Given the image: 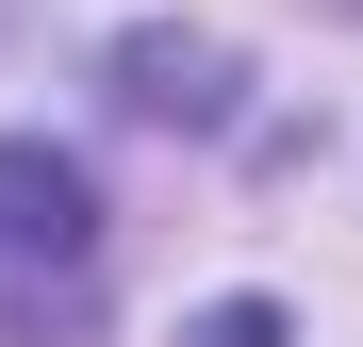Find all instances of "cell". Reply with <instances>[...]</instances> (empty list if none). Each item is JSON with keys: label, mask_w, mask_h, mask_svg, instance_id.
<instances>
[{"label": "cell", "mask_w": 363, "mask_h": 347, "mask_svg": "<svg viewBox=\"0 0 363 347\" xmlns=\"http://www.w3.org/2000/svg\"><path fill=\"white\" fill-rule=\"evenodd\" d=\"M99 248V182L50 133H0V265H83Z\"/></svg>", "instance_id": "cell-1"}, {"label": "cell", "mask_w": 363, "mask_h": 347, "mask_svg": "<svg viewBox=\"0 0 363 347\" xmlns=\"http://www.w3.org/2000/svg\"><path fill=\"white\" fill-rule=\"evenodd\" d=\"M182 347H281V298H215V314L182 331Z\"/></svg>", "instance_id": "cell-3"}, {"label": "cell", "mask_w": 363, "mask_h": 347, "mask_svg": "<svg viewBox=\"0 0 363 347\" xmlns=\"http://www.w3.org/2000/svg\"><path fill=\"white\" fill-rule=\"evenodd\" d=\"M116 99L215 133V116H231V50H215V33H133V50H116Z\"/></svg>", "instance_id": "cell-2"}]
</instances>
